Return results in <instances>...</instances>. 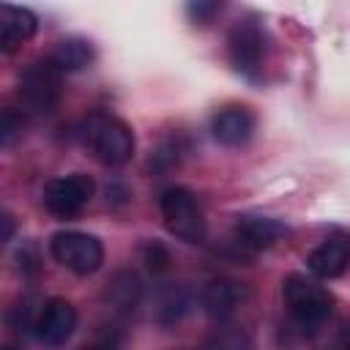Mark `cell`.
I'll use <instances>...</instances> for the list:
<instances>
[{
    "mask_svg": "<svg viewBox=\"0 0 350 350\" xmlns=\"http://www.w3.org/2000/svg\"><path fill=\"white\" fill-rule=\"evenodd\" d=\"M85 142L96 153V159L107 167H120L134 156V134L131 129L115 118L96 112L85 123Z\"/></svg>",
    "mask_w": 350,
    "mask_h": 350,
    "instance_id": "cell-1",
    "label": "cell"
},
{
    "mask_svg": "<svg viewBox=\"0 0 350 350\" xmlns=\"http://www.w3.org/2000/svg\"><path fill=\"white\" fill-rule=\"evenodd\" d=\"M159 208H161V219L164 227L186 241V243H202L205 241V216L200 211L197 197L183 189V186H170L161 191L159 197Z\"/></svg>",
    "mask_w": 350,
    "mask_h": 350,
    "instance_id": "cell-2",
    "label": "cell"
},
{
    "mask_svg": "<svg viewBox=\"0 0 350 350\" xmlns=\"http://www.w3.org/2000/svg\"><path fill=\"white\" fill-rule=\"evenodd\" d=\"M282 290H284V301H287L290 314L301 325H306V328L320 325L331 314L334 298L323 284H317V282H312V279H306L301 273H293V276L284 279Z\"/></svg>",
    "mask_w": 350,
    "mask_h": 350,
    "instance_id": "cell-3",
    "label": "cell"
},
{
    "mask_svg": "<svg viewBox=\"0 0 350 350\" xmlns=\"http://www.w3.org/2000/svg\"><path fill=\"white\" fill-rule=\"evenodd\" d=\"M49 249H52V257L66 265L68 271L85 276V273H93L101 268L104 262V246L96 235H88V232H79V230H63V232H55L52 241H49Z\"/></svg>",
    "mask_w": 350,
    "mask_h": 350,
    "instance_id": "cell-4",
    "label": "cell"
},
{
    "mask_svg": "<svg viewBox=\"0 0 350 350\" xmlns=\"http://www.w3.org/2000/svg\"><path fill=\"white\" fill-rule=\"evenodd\" d=\"M57 88H60V71L55 68L52 60L30 63L19 79L22 107L33 115H46L57 101Z\"/></svg>",
    "mask_w": 350,
    "mask_h": 350,
    "instance_id": "cell-5",
    "label": "cell"
},
{
    "mask_svg": "<svg viewBox=\"0 0 350 350\" xmlns=\"http://www.w3.org/2000/svg\"><path fill=\"white\" fill-rule=\"evenodd\" d=\"M227 49H230L232 66L241 74L254 77L262 68V60H265V33H262V27L252 19L235 22L232 30H230V38H227Z\"/></svg>",
    "mask_w": 350,
    "mask_h": 350,
    "instance_id": "cell-6",
    "label": "cell"
},
{
    "mask_svg": "<svg viewBox=\"0 0 350 350\" xmlns=\"http://www.w3.org/2000/svg\"><path fill=\"white\" fill-rule=\"evenodd\" d=\"M90 197H93V180L82 172L55 178L44 186V205H46L49 213H55L60 219L77 216L88 205Z\"/></svg>",
    "mask_w": 350,
    "mask_h": 350,
    "instance_id": "cell-7",
    "label": "cell"
},
{
    "mask_svg": "<svg viewBox=\"0 0 350 350\" xmlns=\"http://www.w3.org/2000/svg\"><path fill=\"white\" fill-rule=\"evenodd\" d=\"M33 328H36V336L44 345L60 347V345H66L71 339V334L77 328V309L66 298H49L41 306Z\"/></svg>",
    "mask_w": 350,
    "mask_h": 350,
    "instance_id": "cell-8",
    "label": "cell"
},
{
    "mask_svg": "<svg viewBox=\"0 0 350 350\" xmlns=\"http://www.w3.org/2000/svg\"><path fill=\"white\" fill-rule=\"evenodd\" d=\"M306 265L314 276L320 279H334L342 276L350 265V238L345 235H334L328 241H323L320 246H314L306 257Z\"/></svg>",
    "mask_w": 350,
    "mask_h": 350,
    "instance_id": "cell-9",
    "label": "cell"
},
{
    "mask_svg": "<svg viewBox=\"0 0 350 350\" xmlns=\"http://www.w3.org/2000/svg\"><path fill=\"white\" fill-rule=\"evenodd\" d=\"M211 131L221 145H230V148L243 145L254 131V115L246 107H224L213 115Z\"/></svg>",
    "mask_w": 350,
    "mask_h": 350,
    "instance_id": "cell-10",
    "label": "cell"
},
{
    "mask_svg": "<svg viewBox=\"0 0 350 350\" xmlns=\"http://www.w3.org/2000/svg\"><path fill=\"white\" fill-rule=\"evenodd\" d=\"M243 298V290L232 279H211L202 290V309L211 320H227Z\"/></svg>",
    "mask_w": 350,
    "mask_h": 350,
    "instance_id": "cell-11",
    "label": "cell"
},
{
    "mask_svg": "<svg viewBox=\"0 0 350 350\" xmlns=\"http://www.w3.org/2000/svg\"><path fill=\"white\" fill-rule=\"evenodd\" d=\"M38 22L36 14L19 5H0V44L5 52H11L16 44L27 41L36 33Z\"/></svg>",
    "mask_w": 350,
    "mask_h": 350,
    "instance_id": "cell-12",
    "label": "cell"
},
{
    "mask_svg": "<svg viewBox=\"0 0 350 350\" xmlns=\"http://www.w3.org/2000/svg\"><path fill=\"white\" fill-rule=\"evenodd\" d=\"M235 230H238L241 243H246L252 249L273 246L284 235V224L276 219H268V216H241Z\"/></svg>",
    "mask_w": 350,
    "mask_h": 350,
    "instance_id": "cell-13",
    "label": "cell"
},
{
    "mask_svg": "<svg viewBox=\"0 0 350 350\" xmlns=\"http://www.w3.org/2000/svg\"><path fill=\"white\" fill-rule=\"evenodd\" d=\"M104 298L109 301V306H115L120 312H129L142 298V279L134 271H118L109 279V284L104 290Z\"/></svg>",
    "mask_w": 350,
    "mask_h": 350,
    "instance_id": "cell-14",
    "label": "cell"
},
{
    "mask_svg": "<svg viewBox=\"0 0 350 350\" xmlns=\"http://www.w3.org/2000/svg\"><path fill=\"white\" fill-rule=\"evenodd\" d=\"M49 60L55 63L57 71H79V68L90 66L93 44L85 41V38H63V41H57Z\"/></svg>",
    "mask_w": 350,
    "mask_h": 350,
    "instance_id": "cell-15",
    "label": "cell"
},
{
    "mask_svg": "<svg viewBox=\"0 0 350 350\" xmlns=\"http://www.w3.org/2000/svg\"><path fill=\"white\" fill-rule=\"evenodd\" d=\"M189 304L191 301H189L183 287H167V290H161V295L156 301V320L164 323V325L178 323L189 312Z\"/></svg>",
    "mask_w": 350,
    "mask_h": 350,
    "instance_id": "cell-16",
    "label": "cell"
},
{
    "mask_svg": "<svg viewBox=\"0 0 350 350\" xmlns=\"http://www.w3.org/2000/svg\"><path fill=\"white\" fill-rule=\"evenodd\" d=\"M205 350H249V339L241 328L232 325H221L213 331V336L208 339Z\"/></svg>",
    "mask_w": 350,
    "mask_h": 350,
    "instance_id": "cell-17",
    "label": "cell"
},
{
    "mask_svg": "<svg viewBox=\"0 0 350 350\" xmlns=\"http://www.w3.org/2000/svg\"><path fill=\"white\" fill-rule=\"evenodd\" d=\"M145 262H148V268L153 271V273H164L167 268H170V252L161 246V243H148L145 246Z\"/></svg>",
    "mask_w": 350,
    "mask_h": 350,
    "instance_id": "cell-18",
    "label": "cell"
},
{
    "mask_svg": "<svg viewBox=\"0 0 350 350\" xmlns=\"http://www.w3.org/2000/svg\"><path fill=\"white\" fill-rule=\"evenodd\" d=\"M189 16L194 19V25H208L219 11H221V3H208V0H197V3H189L186 5Z\"/></svg>",
    "mask_w": 350,
    "mask_h": 350,
    "instance_id": "cell-19",
    "label": "cell"
},
{
    "mask_svg": "<svg viewBox=\"0 0 350 350\" xmlns=\"http://www.w3.org/2000/svg\"><path fill=\"white\" fill-rule=\"evenodd\" d=\"M16 131H22V115H16L14 109H5L3 112V142L8 145Z\"/></svg>",
    "mask_w": 350,
    "mask_h": 350,
    "instance_id": "cell-20",
    "label": "cell"
},
{
    "mask_svg": "<svg viewBox=\"0 0 350 350\" xmlns=\"http://www.w3.org/2000/svg\"><path fill=\"white\" fill-rule=\"evenodd\" d=\"M11 238H14V219L3 213V241H11Z\"/></svg>",
    "mask_w": 350,
    "mask_h": 350,
    "instance_id": "cell-21",
    "label": "cell"
},
{
    "mask_svg": "<svg viewBox=\"0 0 350 350\" xmlns=\"http://www.w3.org/2000/svg\"><path fill=\"white\" fill-rule=\"evenodd\" d=\"M79 350H115L109 342H93V345H85V347H79Z\"/></svg>",
    "mask_w": 350,
    "mask_h": 350,
    "instance_id": "cell-22",
    "label": "cell"
},
{
    "mask_svg": "<svg viewBox=\"0 0 350 350\" xmlns=\"http://www.w3.org/2000/svg\"><path fill=\"white\" fill-rule=\"evenodd\" d=\"M345 345H350V320H347V325H345Z\"/></svg>",
    "mask_w": 350,
    "mask_h": 350,
    "instance_id": "cell-23",
    "label": "cell"
},
{
    "mask_svg": "<svg viewBox=\"0 0 350 350\" xmlns=\"http://www.w3.org/2000/svg\"><path fill=\"white\" fill-rule=\"evenodd\" d=\"M342 350H350V345H345V347H342Z\"/></svg>",
    "mask_w": 350,
    "mask_h": 350,
    "instance_id": "cell-24",
    "label": "cell"
},
{
    "mask_svg": "<svg viewBox=\"0 0 350 350\" xmlns=\"http://www.w3.org/2000/svg\"><path fill=\"white\" fill-rule=\"evenodd\" d=\"M5 350H16V347H5Z\"/></svg>",
    "mask_w": 350,
    "mask_h": 350,
    "instance_id": "cell-25",
    "label": "cell"
}]
</instances>
